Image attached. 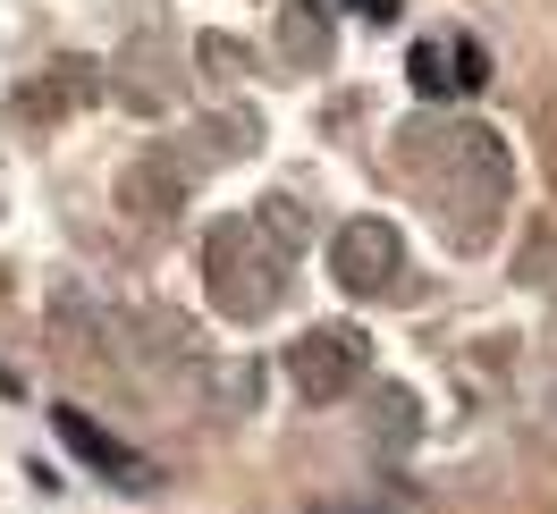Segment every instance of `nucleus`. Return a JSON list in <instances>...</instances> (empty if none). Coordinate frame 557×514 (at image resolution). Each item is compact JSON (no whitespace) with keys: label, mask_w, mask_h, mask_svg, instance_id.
Listing matches in <instances>:
<instances>
[{"label":"nucleus","mask_w":557,"mask_h":514,"mask_svg":"<svg viewBox=\"0 0 557 514\" xmlns=\"http://www.w3.org/2000/svg\"><path fill=\"white\" fill-rule=\"evenodd\" d=\"M287 379H296L313 405L347 397L355 379H363V338H355V329H313V338H296V354H287Z\"/></svg>","instance_id":"obj_3"},{"label":"nucleus","mask_w":557,"mask_h":514,"mask_svg":"<svg viewBox=\"0 0 557 514\" xmlns=\"http://www.w3.org/2000/svg\"><path fill=\"white\" fill-rule=\"evenodd\" d=\"M338 9H355V17H372V26H388V17L406 9V0H338Z\"/></svg>","instance_id":"obj_5"},{"label":"nucleus","mask_w":557,"mask_h":514,"mask_svg":"<svg viewBox=\"0 0 557 514\" xmlns=\"http://www.w3.org/2000/svg\"><path fill=\"white\" fill-rule=\"evenodd\" d=\"M51 430H60V447H69L85 473H102L110 489H136V498H152V489H161V464H152V455H136L127 439H110L85 405H51Z\"/></svg>","instance_id":"obj_1"},{"label":"nucleus","mask_w":557,"mask_h":514,"mask_svg":"<svg viewBox=\"0 0 557 514\" xmlns=\"http://www.w3.org/2000/svg\"><path fill=\"white\" fill-rule=\"evenodd\" d=\"M330 271H338V287H355V296H381V287H397V271H406V245H397L388 220H347L338 245H330Z\"/></svg>","instance_id":"obj_2"},{"label":"nucleus","mask_w":557,"mask_h":514,"mask_svg":"<svg viewBox=\"0 0 557 514\" xmlns=\"http://www.w3.org/2000/svg\"><path fill=\"white\" fill-rule=\"evenodd\" d=\"M313 514H381V506H313Z\"/></svg>","instance_id":"obj_6"},{"label":"nucleus","mask_w":557,"mask_h":514,"mask_svg":"<svg viewBox=\"0 0 557 514\" xmlns=\"http://www.w3.org/2000/svg\"><path fill=\"white\" fill-rule=\"evenodd\" d=\"M406 76H414V93L422 102H465V93H482V76H490V60H482V42H414L406 51Z\"/></svg>","instance_id":"obj_4"}]
</instances>
